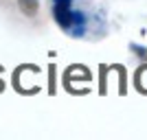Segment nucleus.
I'll return each mask as SVG.
<instances>
[{"label":"nucleus","mask_w":147,"mask_h":140,"mask_svg":"<svg viewBox=\"0 0 147 140\" xmlns=\"http://www.w3.org/2000/svg\"><path fill=\"white\" fill-rule=\"evenodd\" d=\"M18 9L26 18H35L40 11V0H18Z\"/></svg>","instance_id":"nucleus-2"},{"label":"nucleus","mask_w":147,"mask_h":140,"mask_svg":"<svg viewBox=\"0 0 147 140\" xmlns=\"http://www.w3.org/2000/svg\"><path fill=\"white\" fill-rule=\"evenodd\" d=\"M129 48H132V53H136V55L141 57L143 61H147V48H143V46H138V44H132Z\"/></svg>","instance_id":"nucleus-4"},{"label":"nucleus","mask_w":147,"mask_h":140,"mask_svg":"<svg viewBox=\"0 0 147 140\" xmlns=\"http://www.w3.org/2000/svg\"><path fill=\"white\" fill-rule=\"evenodd\" d=\"M136 88L143 92V94H147V66L138 68V72H136Z\"/></svg>","instance_id":"nucleus-3"},{"label":"nucleus","mask_w":147,"mask_h":140,"mask_svg":"<svg viewBox=\"0 0 147 140\" xmlns=\"http://www.w3.org/2000/svg\"><path fill=\"white\" fill-rule=\"evenodd\" d=\"M70 5H73V0H53V15H55V22L59 24V29L79 37L86 33V15L81 11H75Z\"/></svg>","instance_id":"nucleus-1"}]
</instances>
